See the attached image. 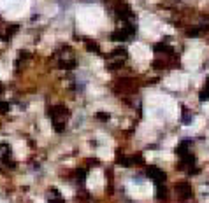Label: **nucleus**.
<instances>
[{
  "instance_id": "nucleus-1",
  "label": "nucleus",
  "mask_w": 209,
  "mask_h": 203,
  "mask_svg": "<svg viewBox=\"0 0 209 203\" xmlns=\"http://www.w3.org/2000/svg\"><path fill=\"white\" fill-rule=\"evenodd\" d=\"M176 193L181 196V200H188L192 196V187H190L188 182H179L176 186Z\"/></svg>"
},
{
  "instance_id": "nucleus-2",
  "label": "nucleus",
  "mask_w": 209,
  "mask_h": 203,
  "mask_svg": "<svg viewBox=\"0 0 209 203\" xmlns=\"http://www.w3.org/2000/svg\"><path fill=\"white\" fill-rule=\"evenodd\" d=\"M148 177H151L155 182L160 186L162 182L165 180V173L162 172V170H158V168H155V166H151V168H148Z\"/></svg>"
},
{
  "instance_id": "nucleus-3",
  "label": "nucleus",
  "mask_w": 209,
  "mask_h": 203,
  "mask_svg": "<svg viewBox=\"0 0 209 203\" xmlns=\"http://www.w3.org/2000/svg\"><path fill=\"white\" fill-rule=\"evenodd\" d=\"M116 14H118L121 19H128V18H132V11H130L128 5H125V4H118V5H116Z\"/></svg>"
},
{
  "instance_id": "nucleus-4",
  "label": "nucleus",
  "mask_w": 209,
  "mask_h": 203,
  "mask_svg": "<svg viewBox=\"0 0 209 203\" xmlns=\"http://www.w3.org/2000/svg\"><path fill=\"white\" fill-rule=\"evenodd\" d=\"M199 98L202 100V102H206V100H209V77H207V81H206V86H204V89L200 91V95H199Z\"/></svg>"
},
{
  "instance_id": "nucleus-5",
  "label": "nucleus",
  "mask_w": 209,
  "mask_h": 203,
  "mask_svg": "<svg viewBox=\"0 0 209 203\" xmlns=\"http://www.w3.org/2000/svg\"><path fill=\"white\" fill-rule=\"evenodd\" d=\"M155 51L156 53H171V48L169 46H165V44H156V46H155Z\"/></svg>"
},
{
  "instance_id": "nucleus-6",
  "label": "nucleus",
  "mask_w": 209,
  "mask_h": 203,
  "mask_svg": "<svg viewBox=\"0 0 209 203\" xmlns=\"http://www.w3.org/2000/svg\"><path fill=\"white\" fill-rule=\"evenodd\" d=\"M86 48L90 49V51H95V53H99V46H97V44H93V42H86Z\"/></svg>"
},
{
  "instance_id": "nucleus-7",
  "label": "nucleus",
  "mask_w": 209,
  "mask_h": 203,
  "mask_svg": "<svg viewBox=\"0 0 209 203\" xmlns=\"http://www.w3.org/2000/svg\"><path fill=\"white\" fill-rule=\"evenodd\" d=\"M165 194H167V191H164V187H162V184H160V187H158V191H156V196H158L160 200H164Z\"/></svg>"
},
{
  "instance_id": "nucleus-8",
  "label": "nucleus",
  "mask_w": 209,
  "mask_h": 203,
  "mask_svg": "<svg viewBox=\"0 0 209 203\" xmlns=\"http://www.w3.org/2000/svg\"><path fill=\"white\" fill-rule=\"evenodd\" d=\"M121 67H123V61H116V63H111L107 69H109V70H114V69H121Z\"/></svg>"
},
{
  "instance_id": "nucleus-9",
  "label": "nucleus",
  "mask_w": 209,
  "mask_h": 203,
  "mask_svg": "<svg viewBox=\"0 0 209 203\" xmlns=\"http://www.w3.org/2000/svg\"><path fill=\"white\" fill-rule=\"evenodd\" d=\"M7 110H9V103H5V102H0V112H2V114H5Z\"/></svg>"
},
{
  "instance_id": "nucleus-10",
  "label": "nucleus",
  "mask_w": 209,
  "mask_h": 203,
  "mask_svg": "<svg viewBox=\"0 0 209 203\" xmlns=\"http://www.w3.org/2000/svg\"><path fill=\"white\" fill-rule=\"evenodd\" d=\"M199 33H200V32H199L197 28H193V30H186V35H188V37H197Z\"/></svg>"
},
{
  "instance_id": "nucleus-11",
  "label": "nucleus",
  "mask_w": 209,
  "mask_h": 203,
  "mask_svg": "<svg viewBox=\"0 0 209 203\" xmlns=\"http://www.w3.org/2000/svg\"><path fill=\"white\" fill-rule=\"evenodd\" d=\"M97 117H99L100 121H107V119H109V116H107V114H97Z\"/></svg>"
}]
</instances>
